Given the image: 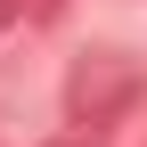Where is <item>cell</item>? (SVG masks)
I'll use <instances>...</instances> for the list:
<instances>
[{"instance_id": "obj_3", "label": "cell", "mask_w": 147, "mask_h": 147, "mask_svg": "<svg viewBox=\"0 0 147 147\" xmlns=\"http://www.w3.org/2000/svg\"><path fill=\"white\" fill-rule=\"evenodd\" d=\"M57 8H65V0H25V16H33V25H49Z\"/></svg>"}, {"instance_id": "obj_2", "label": "cell", "mask_w": 147, "mask_h": 147, "mask_svg": "<svg viewBox=\"0 0 147 147\" xmlns=\"http://www.w3.org/2000/svg\"><path fill=\"white\" fill-rule=\"evenodd\" d=\"M49 147H98V131H74V123H65V131L49 139Z\"/></svg>"}, {"instance_id": "obj_1", "label": "cell", "mask_w": 147, "mask_h": 147, "mask_svg": "<svg viewBox=\"0 0 147 147\" xmlns=\"http://www.w3.org/2000/svg\"><path fill=\"white\" fill-rule=\"evenodd\" d=\"M139 98H147V65L123 57V49H90V57L65 74V123L74 131H106V123L131 115Z\"/></svg>"}]
</instances>
